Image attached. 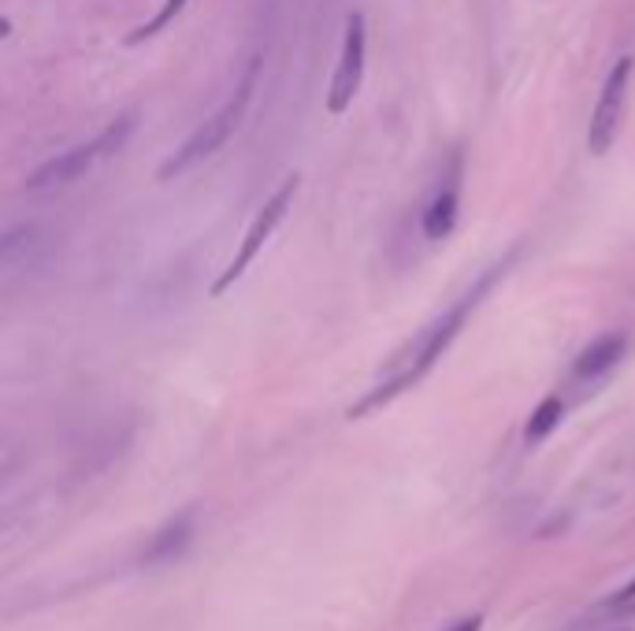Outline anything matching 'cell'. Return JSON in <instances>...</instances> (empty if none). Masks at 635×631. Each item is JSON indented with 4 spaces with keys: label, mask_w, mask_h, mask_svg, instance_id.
<instances>
[{
    "label": "cell",
    "mask_w": 635,
    "mask_h": 631,
    "mask_svg": "<svg viewBox=\"0 0 635 631\" xmlns=\"http://www.w3.org/2000/svg\"><path fill=\"white\" fill-rule=\"evenodd\" d=\"M487 283H491V279H483L480 286H472L461 301H457L454 308H446V313L438 316L435 324L427 327V331H420V335L413 338V342H409L405 353L387 368V375L379 379V383H376L365 397H360L354 409H349V416H354V420H357V416H368V413L383 409L387 402H394L398 394H405L409 386L420 383V379L432 372V368L438 364V357H443L446 349L454 346V338L461 335V327L468 324V316H472L476 301L483 297Z\"/></svg>",
    "instance_id": "6da1fadb"
},
{
    "label": "cell",
    "mask_w": 635,
    "mask_h": 631,
    "mask_svg": "<svg viewBox=\"0 0 635 631\" xmlns=\"http://www.w3.org/2000/svg\"><path fill=\"white\" fill-rule=\"evenodd\" d=\"M260 56H253V60L246 64V71H242V79L238 86L231 90L227 101L220 104L216 112L204 120L198 131L190 134L187 142L179 145V149L171 153V160L160 168V179H175V174H182V171H190L193 164H201V160H209L212 153H220L223 145H227L234 138V131L242 126V120H246V112H249V101H253V93H257V82H260Z\"/></svg>",
    "instance_id": "7a4b0ae2"
},
{
    "label": "cell",
    "mask_w": 635,
    "mask_h": 631,
    "mask_svg": "<svg viewBox=\"0 0 635 631\" xmlns=\"http://www.w3.org/2000/svg\"><path fill=\"white\" fill-rule=\"evenodd\" d=\"M131 131H134V115L112 120L101 134H97L93 142H82V145H75V149L60 153V157L45 160L42 168L31 174V190L71 187V182L82 179V174L90 171L97 160H104V157H112V153H120V145L131 138Z\"/></svg>",
    "instance_id": "3957f363"
},
{
    "label": "cell",
    "mask_w": 635,
    "mask_h": 631,
    "mask_svg": "<svg viewBox=\"0 0 635 631\" xmlns=\"http://www.w3.org/2000/svg\"><path fill=\"white\" fill-rule=\"evenodd\" d=\"M298 182H301L298 174L282 179V187L260 205V212H257V216H253V223H249L246 238L238 241V252L231 257V264L223 268V275L216 279V283H212V294H216V297L227 294V290L249 271L253 260L260 257V249L268 246L271 238H276V230L282 227V219H287V212H290V205H294V198H298Z\"/></svg>",
    "instance_id": "277c9868"
},
{
    "label": "cell",
    "mask_w": 635,
    "mask_h": 631,
    "mask_svg": "<svg viewBox=\"0 0 635 631\" xmlns=\"http://www.w3.org/2000/svg\"><path fill=\"white\" fill-rule=\"evenodd\" d=\"M365 56H368V26L365 15L354 12L346 19V34H342V53H338V67L331 75L327 86V112L342 115L354 104V97L365 82Z\"/></svg>",
    "instance_id": "5b68a950"
},
{
    "label": "cell",
    "mask_w": 635,
    "mask_h": 631,
    "mask_svg": "<svg viewBox=\"0 0 635 631\" xmlns=\"http://www.w3.org/2000/svg\"><path fill=\"white\" fill-rule=\"evenodd\" d=\"M632 67H635L632 56H621L602 82V93H599V101H594V115H591V131H588V145L594 157L610 153L613 138H617L624 101H628V86H632Z\"/></svg>",
    "instance_id": "8992f818"
},
{
    "label": "cell",
    "mask_w": 635,
    "mask_h": 631,
    "mask_svg": "<svg viewBox=\"0 0 635 631\" xmlns=\"http://www.w3.org/2000/svg\"><path fill=\"white\" fill-rule=\"evenodd\" d=\"M193 528H198V512L193 509H182L175 512L168 523H160V531L149 539V547L142 553V565H168V561L182 557L190 550V539H193Z\"/></svg>",
    "instance_id": "52a82bcc"
},
{
    "label": "cell",
    "mask_w": 635,
    "mask_h": 631,
    "mask_svg": "<svg viewBox=\"0 0 635 631\" xmlns=\"http://www.w3.org/2000/svg\"><path fill=\"white\" fill-rule=\"evenodd\" d=\"M628 353V338L624 335H602V338H594V342L583 349L580 357H576V364H572V375L576 379H583V383H591V379H602L610 368H617L621 357Z\"/></svg>",
    "instance_id": "ba28073f"
},
{
    "label": "cell",
    "mask_w": 635,
    "mask_h": 631,
    "mask_svg": "<svg viewBox=\"0 0 635 631\" xmlns=\"http://www.w3.org/2000/svg\"><path fill=\"white\" fill-rule=\"evenodd\" d=\"M457 212H461V201H457V187L449 182V187H443L432 201H427L424 223H420V227H424V235L432 241H443L449 230L457 227Z\"/></svg>",
    "instance_id": "9c48e42d"
},
{
    "label": "cell",
    "mask_w": 635,
    "mask_h": 631,
    "mask_svg": "<svg viewBox=\"0 0 635 631\" xmlns=\"http://www.w3.org/2000/svg\"><path fill=\"white\" fill-rule=\"evenodd\" d=\"M558 424H561V397H543V402L535 405L532 420H527V427H524V439L532 446L543 442Z\"/></svg>",
    "instance_id": "30bf717a"
},
{
    "label": "cell",
    "mask_w": 635,
    "mask_h": 631,
    "mask_svg": "<svg viewBox=\"0 0 635 631\" xmlns=\"http://www.w3.org/2000/svg\"><path fill=\"white\" fill-rule=\"evenodd\" d=\"M182 8H187V0H164V4L156 8V15L149 19V23H142L138 31L126 37V45H142V42H149V37L164 34V31H168V26L175 23V19H179Z\"/></svg>",
    "instance_id": "8fae6325"
},
{
    "label": "cell",
    "mask_w": 635,
    "mask_h": 631,
    "mask_svg": "<svg viewBox=\"0 0 635 631\" xmlns=\"http://www.w3.org/2000/svg\"><path fill=\"white\" fill-rule=\"evenodd\" d=\"M31 238H34V230H31V227L4 230V235H0V260H8V257H12V252H19Z\"/></svg>",
    "instance_id": "7c38bea8"
},
{
    "label": "cell",
    "mask_w": 635,
    "mask_h": 631,
    "mask_svg": "<svg viewBox=\"0 0 635 631\" xmlns=\"http://www.w3.org/2000/svg\"><path fill=\"white\" fill-rule=\"evenodd\" d=\"M483 628V620L480 617H468V620H461V624H454L449 631H480Z\"/></svg>",
    "instance_id": "4fadbf2b"
},
{
    "label": "cell",
    "mask_w": 635,
    "mask_h": 631,
    "mask_svg": "<svg viewBox=\"0 0 635 631\" xmlns=\"http://www.w3.org/2000/svg\"><path fill=\"white\" fill-rule=\"evenodd\" d=\"M8 34V23H4V19H0V37H4Z\"/></svg>",
    "instance_id": "5bb4252c"
}]
</instances>
